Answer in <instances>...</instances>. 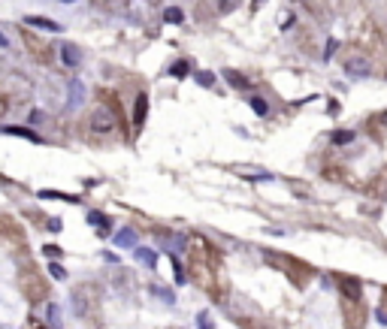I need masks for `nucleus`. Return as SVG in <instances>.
<instances>
[{
  "label": "nucleus",
  "instance_id": "1",
  "mask_svg": "<svg viewBox=\"0 0 387 329\" xmlns=\"http://www.w3.org/2000/svg\"><path fill=\"white\" fill-rule=\"evenodd\" d=\"M185 251H188V275H191V281L212 299H224L227 278H224V263H221L218 248L206 236L193 232V236H188Z\"/></svg>",
  "mask_w": 387,
  "mask_h": 329
},
{
  "label": "nucleus",
  "instance_id": "2",
  "mask_svg": "<svg viewBox=\"0 0 387 329\" xmlns=\"http://www.w3.org/2000/svg\"><path fill=\"white\" fill-rule=\"evenodd\" d=\"M263 260L272 266V269H278L282 275H288L290 281H293V287H309V281L315 278V269L309 263H303L299 257H290V254H282V251H266L263 254Z\"/></svg>",
  "mask_w": 387,
  "mask_h": 329
},
{
  "label": "nucleus",
  "instance_id": "3",
  "mask_svg": "<svg viewBox=\"0 0 387 329\" xmlns=\"http://www.w3.org/2000/svg\"><path fill=\"white\" fill-rule=\"evenodd\" d=\"M342 69H345L351 79H366V76H372L375 66H372L369 49H366V45H351V49H345V55H342Z\"/></svg>",
  "mask_w": 387,
  "mask_h": 329
},
{
  "label": "nucleus",
  "instance_id": "4",
  "mask_svg": "<svg viewBox=\"0 0 387 329\" xmlns=\"http://www.w3.org/2000/svg\"><path fill=\"white\" fill-rule=\"evenodd\" d=\"M91 130L97 136H115V130H118V115H115L112 106L97 103V109L91 112Z\"/></svg>",
  "mask_w": 387,
  "mask_h": 329
},
{
  "label": "nucleus",
  "instance_id": "5",
  "mask_svg": "<svg viewBox=\"0 0 387 329\" xmlns=\"http://www.w3.org/2000/svg\"><path fill=\"white\" fill-rule=\"evenodd\" d=\"M342 320H345V329H363L366 326V302L342 299Z\"/></svg>",
  "mask_w": 387,
  "mask_h": 329
},
{
  "label": "nucleus",
  "instance_id": "6",
  "mask_svg": "<svg viewBox=\"0 0 387 329\" xmlns=\"http://www.w3.org/2000/svg\"><path fill=\"white\" fill-rule=\"evenodd\" d=\"M339 299H363V281L354 275H336Z\"/></svg>",
  "mask_w": 387,
  "mask_h": 329
},
{
  "label": "nucleus",
  "instance_id": "7",
  "mask_svg": "<svg viewBox=\"0 0 387 329\" xmlns=\"http://www.w3.org/2000/svg\"><path fill=\"white\" fill-rule=\"evenodd\" d=\"M369 197H375V199H387V166H381L369 181H366V187H363Z\"/></svg>",
  "mask_w": 387,
  "mask_h": 329
},
{
  "label": "nucleus",
  "instance_id": "8",
  "mask_svg": "<svg viewBox=\"0 0 387 329\" xmlns=\"http://www.w3.org/2000/svg\"><path fill=\"white\" fill-rule=\"evenodd\" d=\"M366 130H369V136H372V139L384 142V139H387V109H384V112H378V115H372V118H369Z\"/></svg>",
  "mask_w": 387,
  "mask_h": 329
},
{
  "label": "nucleus",
  "instance_id": "9",
  "mask_svg": "<svg viewBox=\"0 0 387 329\" xmlns=\"http://www.w3.org/2000/svg\"><path fill=\"white\" fill-rule=\"evenodd\" d=\"M230 314H233V320H236L242 329H269V323H266L263 317H257V314H239V311H233V308H230Z\"/></svg>",
  "mask_w": 387,
  "mask_h": 329
},
{
  "label": "nucleus",
  "instance_id": "10",
  "mask_svg": "<svg viewBox=\"0 0 387 329\" xmlns=\"http://www.w3.org/2000/svg\"><path fill=\"white\" fill-rule=\"evenodd\" d=\"M25 25H28V28H39V31H52V33L61 31V25H58V21L42 18V15H28V18H25Z\"/></svg>",
  "mask_w": 387,
  "mask_h": 329
},
{
  "label": "nucleus",
  "instance_id": "11",
  "mask_svg": "<svg viewBox=\"0 0 387 329\" xmlns=\"http://www.w3.org/2000/svg\"><path fill=\"white\" fill-rule=\"evenodd\" d=\"M82 100H85V85H82L79 79H73V82H70V97H67V106H70V109H79V106H82Z\"/></svg>",
  "mask_w": 387,
  "mask_h": 329
},
{
  "label": "nucleus",
  "instance_id": "12",
  "mask_svg": "<svg viewBox=\"0 0 387 329\" xmlns=\"http://www.w3.org/2000/svg\"><path fill=\"white\" fill-rule=\"evenodd\" d=\"M61 61H64L67 66H79V61H82V52H79L73 42H61Z\"/></svg>",
  "mask_w": 387,
  "mask_h": 329
},
{
  "label": "nucleus",
  "instance_id": "13",
  "mask_svg": "<svg viewBox=\"0 0 387 329\" xmlns=\"http://www.w3.org/2000/svg\"><path fill=\"white\" fill-rule=\"evenodd\" d=\"M0 133L3 136H18V139H28V142H39V136L33 130H28V127H12L9 124V127H0Z\"/></svg>",
  "mask_w": 387,
  "mask_h": 329
},
{
  "label": "nucleus",
  "instance_id": "14",
  "mask_svg": "<svg viewBox=\"0 0 387 329\" xmlns=\"http://www.w3.org/2000/svg\"><path fill=\"white\" fill-rule=\"evenodd\" d=\"M303 3L309 6L312 15H318V18H324V21L330 18V3H327V0H303Z\"/></svg>",
  "mask_w": 387,
  "mask_h": 329
},
{
  "label": "nucleus",
  "instance_id": "15",
  "mask_svg": "<svg viewBox=\"0 0 387 329\" xmlns=\"http://www.w3.org/2000/svg\"><path fill=\"white\" fill-rule=\"evenodd\" d=\"M145 112H148V97H145V94H139V97H136V115H133V127H136V130L142 127Z\"/></svg>",
  "mask_w": 387,
  "mask_h": 329
},
{
  "label": "nucleus",
  "instance_id": "16",
  "mask_svg": "<svg viewBox=\"0 0 387 329\" xmlns=\"http://www.w3.org/2000/svg\"><path fill=\"white\" fill-rule=\"evenodd\" d=\"M115 245H118V248H136V230L115 232Z\"/></svg>",
  "mask_w": 387,
  "mask_h": 329
},
{
  "label": "nucleus",
  "instance_id": "17",
  "mask_svg": "<svg viewBox=\"0 0 387 329\" xmlns=\"http://www.w3.org/2000/svg\"><path fill=\"white\" fill-rule=\"evenodd\" d=\"M133 254H136V260H139V263H145L148 269H152V266L158 263V254H155L152 248H136Z\"/></svg>",
  "mask_w": 387,
  "mask_h": 329
},
{
  "label": "nucleus",
  "instance_id": "18",
  "mask_svg": "<svg viewBox=\"0 0 387 329\" xmlns=\"http://www.w3.org/2000/svg\"><path fill=\"white\" fill-rule=\"evenodd\" d=\"M224 79L233 85V88H248V79H245L242 73H236V69H224Z\"/></svg>",
  "mask_w": 387,
  "mask_h": 329
},
{
  "label": "nucleus",
  "instance_id": "19",
  "mask_svg": "<svg viewBox=\"0 0 387 329\" xmlns=\"http://www.w3.org/2000/svg\"><path fill=\"white\" fill-rule=\"evenodd\" d=\"M163 21H169V25H182V21H185V15H182V9H179V6H169V9L163 12Z\"/></svg>",
  "mask_w": 387,
  "mask_h": 329
},
{
  "label": "nucleus",
  "instance_id": "20",
  "mask_svg": "<svg viewBox=\"0 0 387 329\" xmlns=\"http://www.w3.org/2000/svg\"><path fill=\"white\" fill-rule=\"evenodd\" d=\"M88 224H94V227H100V230H106V227H109V218L100 215V212H88Z\"/></svg>",
  "mask_w": 387,
  "mask_h": 329
},
{
  "label": "nucleus",
  "instance_id": "21",
  "mask_svg": "<svg viewBox=\"0 0 387 329\" xmlns=\"http://www.w3.org/2000/svg\"><path fill=\"white\" fill-rule=\"evenodd\" d=\"M351 139H354V130H336L333 133V145H348V142H351Z\"/></svg>",
  "mask_w": 387,
  "mask_h": 329
},
{
  "label": "nucleus",
  "instance_id": "22",
  "mask_svg": "<svg viewBox=\"0 0 387 329\" xmlns=\"http://www.w3.org/2000/svg\"><path fill=\"white\" fill-rule=\"evenodd\" d=\"M152 293H155V296H161L163 302H169V305L176 302V293H173V290H166V287H158V284H155V287H152Z\"/></svg>",
  "mask_w": 387,
  "mask_h": 329
},
{
  "label": "nucleus",
  "instance_id": "23",
  "mask_svg": "<svg viewBox=\"0 0 387 329\" xmlns=\"http://www.w3.org/2000/svg\"><path fill=\"white\" fill-rule=\"evenodd\" d=\"M251 109L257 112L260 118H263V115H269V103H266V100H260V97H254V100H251Z\"/></svg>",
  "mask_w": 387,
  "mask_h": 329
},
{
  "label": "nucleus",
  "instance_id": "24",
  "mask_svg": "<svg viewBox=\"0 0 387 329\" xmlns=\"http://www.w3.org/2000/svg\"><path fill=\"white\" fill-rule=\"evenodd\" d=\"M42 199H67V202H76V197H67V194H58V191H39Z\"/></svg>",
  "mask_w": 387,
  "mask_h": 329
},
{
  "label": "nucleus",
  "instance_id": "25",
  "mask_svg": "<svg viewBox=\"0 0 387 329\" xmlns=\"http://www.w3.org/2000/svg\"><path fill=\"white\" fill-rule=\"evenodd\" d=\"M49 275H52V278H55V281H64V278H67L64 266H58V263H52V266H49Z\"/></svg>",
  "mask_w": 387,
  "mask_h": 329
},
{
  "label": "nucleus",
  "instance_id": "26",
  "mask_svg": "<svg viewBox=\"0 0 387 329\" xmlns=\"http://www.w3.org/2000/svg\"><path fill=\"white\" fill-rule=\"evenodd\" d=\"M49 323H52V326H61V311H58V305H49Z\"/></svg>",
  "mask_w": 387,
  "mask_h": 329
},
{
  "label": "nucleus",
  "instance_id": "27",
  "mask_svg": "<svg viewBox=\"0 0 387 329\" xmlns=\"http://www.w3.org/2000/svg\"><path fill=\"white\" fill-rule=\"evenodd\" d=\"M197 82H200L203 88H209V85L215 82V76H212V73H197Z\"/></svg>",
  "mask_w": 387,
  "mask_h": 329
},
{
  "label": "nucleus",
  "instance_id": "28",
  "mask_svg": "<svg viewBox=\"0 0 387 329\" xmlns=\"http://www.w3.org/2000/svg\"><path fill=\"white\" fill-rule=\"evenodd\" d=\"M236 3H239V0H218L221 12H233V9H236Z\"/></svg>",
  "mask_w": 387,
  "mask_h": 329
},
{
  "label": "nucleus",
  "instance_id": "29",
  "mask_svg": "<svg viewBox=\"0 0 387 329\" xmlns=\"http://www.w3.org/2000/svg\"><path fill=\"white\" fill-rule=\"evenodd\" d=\"M197 320H200V329H212V317H209L206 311H203V314H200Z\"/></svg>",
  "mask_w": 387,
  "mask_h": 329
},
{
  "label": "nucleus",
  "instance_id": "30",
  "mask_svg": "<svg viewBox=\"0 0 387 329\" xmlns=\"http://www.w3.org/2000/svg\"><path fill=\"white\" fill-rule=\"evenodd\" d=\"M185 73H188V64L185 61H179V64L173 66V76H185Z\"/></svg>",
  "mask_w": 387,
  "mask_h": 329
},
{
  "label": "nucleus",
  "instance_id": "31",
  "mask_svg": "<svg viewBox=\"0 0 387 329\" xmlns=\"http://www.w3.org/2000/svg\"><path fill=\"white\" fill-rule=\"evenodd\" d=\"M42 251H46V257H58V254H61V248H58V245H46Z\"/></svg>",
  "mask_w": 387,
  "mask_h": 329
},
{
  "label": "nucleus",
  "instance_id": "32",
  "mask_svg": "<svg viewBox=\"0 0 387 329\" xmlns=\"http://www.w3.org/2000/svg\"><path fill=\"white\" fill-rule=\"evenodd\" d=\"M61 227H64V224H61V218H52V221H49V230H52V232H61Z\"/></svg>",
  "mask_w": 387,
  "mask_h": 329
},
{
  "label": "nucleus",
  "instance_id": "33",
  "mask_svg": "<svg viewBox=\"0 0 387 329\" xmlns=\"http://www.w3.org/2000/svg\"><path fill=\"white\" fill-rule=\"evenodd\" d=\"M333 52H336V39H330V42H327V58H333Z\"/></svg>",
  "mask_w": 387,
  "mask_h": 329
},
{
  "label": "nucleus",
  "instance_id": "34",
  "mask_svg": "<svg viewBox=\"0 0 387 329\" xmlns=\"http://www.w3.org/2000/svg\"><path fill=\"white\" fill-rule=\"evenodd\" d=\"M381 311H384V314H387V287H384V290H381Z\"/></svg>",
  "mask_w": 387,
  "mask_h": 329
},
{
  "label": "nucleus",
  "instance_id": "35",
  "mask_svg": "<svg viewBox=\"0 0 387 329\" xmlns=\"http://www.w3.org/2000/svg\"><path fill=\"white\" fill-rule=\"evenodd\" d=\"M6 45H9V39H6V36L0 33V49H6Z\"/></svg>",
  "mask_w": 387,
  "mask_h": 329
},
{
  "label": "nucleus",
  "instance_id": "36",
  "mask_svg": "<svg viewBox=\"0 0 387 329\" xmlns=\"http://www.w3.org/2000/svg\"><path fill=\"white\" fill-rule=\"evenodd\" d=\"M64 3H76V0H64Z\"/></svg>",
  "mask_w": 387,
  "mask_h": 329
},
{
  "label": "nucleus",
  "instance_id": "37",
  "mask_svg": "<svg viewBox=\"0 0 387 329\" xmlns=\"http://www.w3.org/2000/svg\"><path fill=\"white\" fill-rule=\"evenodd\" d=\"M36 329H46V326H36Z\"/></svg>",
  "mask_w": 387,
  "mask_h": 329
}]
</instances>
